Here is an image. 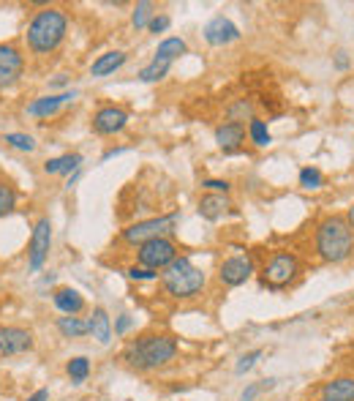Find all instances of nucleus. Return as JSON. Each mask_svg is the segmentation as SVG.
Returning <instances> with one entry per match:
<instances>
[{
	"instance_id": "nucleus-32",
	"label": "nucleus",
	"mask_w": 354,
	"mask_h": 401,
	"mask_svg": "<svg viewBox=\"0 0 354 401\" xmlns=\"http://www.w3.org/2000/svg\"><path fill=\"white\" fill-rule=\"evenodd\" d=\"M251 112H253L251 101H246V99H240L237 104H232V107H229V118H232V123H240V118H246V115H251Z\"/></svg>"
},
{
	"instance_id": "nucleus-18",
	"label": "nucleus",
	"mask_w": 354,
	"mask_h": 401,
	"mask_svg": "<svg viewBox=\"0 0 354 401\" xmlns=\"http://www.w3.org/2000/svg\"><path fill=\"white\" fill-rule=\"evenodd\" d=\"M322 399L354 401V376H332L322 385Z\"/></svg>"
},
{
	"instance_id": "nucleus-24",
	"label": "nucleus",
	"mask_w": 354,
	"mask_h": 401,
	"mask_svg": "<svg viewBox=\"0 0 354 401\" xmlns=\"http://www.w3.org/2000/svg\"><path fill=\"white\" fill-rule=\"evenodd\" d=\"M66 374H69V379H71L74 385H82V382L90 376V360H87L85 355H76V358H71V360L66 363Z\"/></svg>"
},
{
	"instance_id": "nucleus-21",
	"label": "nucleus",
	"mask_w": 354,
	"mask_h": 401,
	"mask_svg": "<svg viewBox=\"0 0 354 401\" xmlns=\"http://www.w3.org/2000/svg\"><path fill=\"white\" fill-rule=\"evenodd\" d=\"M79 167H82V156L79 153H66V156L44 161V172L47 175H71V172H79Z\"/></svg>"
},
{
	"instance_id": "nucleus-27",
	"label": "nucleus",
	"mask_w": 354,
	"mask_h": 401,
	"mask_svg": "<svg viewBox=\"0 0 354 401\" xmlns=\"http://www.w3.org/2000/svg\"><path fill=\"white\" fill-rule=\"evenodd\" d=\"M169 60H158V57H153V63H148L142 72H139V79L142 82H161L164 76L169 74Z\"/></svg>"
},
{
	"instance_id": "nucleus-7",
	"label": "nucleus",
	"mask_w": 354,
	"mask_h": 401,
	"mask_svg": "<svg viewBox=\"0 0 354 401\" xmlns=\"http://www.w3.org/2000/svg\"><path fill=\"white\" fill-rule=\"evenodd\" d=\"M177 257V246L169 240V238H155V240H148L136 249V259L142 268H150V271H164L175 262Z\"/></svg>"
},
{
	"instance_id": "nucleus-25",
	"label": "nucleus",
	"mask_w": 354,
	"mask_h": 401,
	"mask_svg": "<svg viewBox=\"0 0 354 401\" xmlns=\"http://www.w3.org/2000/svg\"><path fill=\"white\" fill-rule=\"evenodd\" d=\"M3 142H6L8 148L22 151V153H33L38 148V142H36L30 134H22V131H8V134H3Z\"/></svg>"
},
{
	"instance_id": "nucleus-37",
	"label": "nucleus",
	"mask_w": 354,
	"mask_h": 401,
	"mask_svg": "<svg viewBox=\"0 0 354 401\" xmlns=\"http://www.w3.org/2000/svg\"><path fill=\"white\" fill-rule=\"evenodd\" d=\"M128 327H131V317H128V314H120L118 322H115V336H126Z\"/></svg>"
},
{
	"instance_id": "nucleus-35",
	"label": "nucleus",
	"mask_w": 354,
	"mask_h": 401,
	"mask_svg": "<svg viewBox=\"0 0 354 401\" xmlns=\"http://www.w3.org/2000/svg\"><path fill=\"white\" fill-rule=\"evenodd\" d=\"M169 22H172V20H169L167 14H155V17H153V22L148 25V30H150V33H164V30L169 27Z\"/></svg>"
},
{
	"instance_id": "nucleus-23",
	"label": "nucleus",
	"mask_w": 354,
	"mask_h": 401,
	"mask_svg": "<svg viewBox=\"0 0 354 401\" xmlns=\"http://www.w3.org/2000/svg\"><path fill=\"white\" fill-rule=\"evenodd\" d=\"M57 330L66 336V339H82L90 333V325L79 317H57Z\"/></svg>"
},
{
	"instance_id": "nucleus-34",
	"label": "nucleus",
	"mask_w": 354,
	"mask_h": 401,
	"mask_svg": "<svg viewBox=\"0 0 354 401\" xmlns=\"http://www.w3.org/2000/svg\"><path fill=\"white\" fill-rule=\"evenodd\" d=\"M202 189L213 191V194H229L232 183H229V180H215V177H207V180H202Z\"/></svg>"
},
{
	"instance_id": "nucleus-16",
	"label": "nucleus",
	"mask_w": 354,
	"mask_h": 401,
	"mask_svg": "<svg viewBox=\"0 0 354 401\" xmlns=\"http://www.w3.org/2000/svg\"><path fill=\"white\" fill-rule=\"evenodd\" d=\"M215 142L224 153H234L246 142V125L243 123H224L215 128Z\"/></svg>"
},
{
	"instance_id": "nucleus-11",
	"label": "nucleus",
	"mask_w": 354,
	"mask_h": 401,
	"mask_svg": "<svg viewBox=\"0 0 354 401\" xmlns=\"http://www.w3.org/2000/svg\"><path fill=\"white\" fill-rule=\"evenodd\" d=\"M128 123V112L123 107H101L96 115H93V131L101 134V137H112V134H120Z\"/></svg>"
},
{
	"instance_id": "nucleus-2",
	"label": "nucleus",
	"mask_w": 354,
	"mask_h": 401,
	"mask_svg": "<svg viewBox=\"0 0 354 401\" xmlns=\"http://www.w3.org/2000/svg\"><path fill=\"white\" fill-rule=\"evenodd\" d=\"M66 30H69V17L55 8V6H47L44 11H38L30 25H27V47L36 52V55H50L60 47V41L66 39Z\"/></svg>"
},
{
	"instance_id": "nucleus-36",
	"label": "nucleus",
	"mask_w": 354,
	"mask_h": 401,
	"mask_svg": "<svg viewBox=\"0 0 354 401\" xmlns=\"http://www.w3.org/2000/svg\"><path fill=\"white\" fill-rule=\"evenodd\" d=\"M259 393H264V388H262V382H253V385H248L246 390H243V396H240V401H253Z\"/></svg>"
},
{
	"instance_id": "nucleus-42",
	"label": "nucleus",
	"mask_w": 354,
	"mask_h": 401,
	"mask_svg": "<svg viewBox=\"0 0 354 401\" xmlns=\"http://www.w3.org/2000/svg\"><path fill=\"white\" fill-rule=\"evenodd\" d=\"M346 222H349V226L354 229V205L349 208V213H346Z\"/></svg>"
},
{
	"instance_id": "nucleus-15",
	"label": "nucleus",
	"mask_w": 354,
	"mask_h": 401,
	"mask_svg": "<svg viewBox=\"0 0 354 401\" xmlns=\"http://www.w3.org/2000/svg\"><path fill=\"white\" fill-rule=\"evenodd\" d=\"M52 303H55V308L63 311L66 317H76V314L85 311V298H82V292L74 290V287H60V290H55Z\"/></svg>"
},
{
	"instance_id": "nucleus-13",
	"label": "nucleus",
	"mask_w": 354,
	"mask_h": 401,
	"mask_svg": "<svg viewBox=\"0 0 354 401\" xmlns=\"http://www.w3.org/2000/svg\"><path fill=\"white\" fill-rule=\"evenodd\" d=\"M33 350V333L25 327H0V352L3 355H22Z\"/></svg>"
},
{
	"instance_id": "nucleus-9",
	"label": "nucleus",
	"mask_w": 354,
	"mask_h": 401,
	"mask_svg": "<svg viewBox=\"0 0 354 401\" xmlns=\"http://www.w3.org/2000/svg\"><path fill=\"white\" fill-rule=\"evenodd\" d=\"M22 72H25V57L20 55V50L11 44H0V90L17 85Z\"/></svg>"
},
{
	"instance_id": "nucleus-39",
	"label": "nucleus",
	"mask_w": 354,
	"mask_h": 401,
	"mask_svg": "<svg viewBox=\"0 0 354 401\" xmlns=\"http://www.w3.org/2000/svg\"><path fill=\"white\" fill-rule=\"evenodd\" d=\"M335 66L344 72V69H349V57H346V52H338V57H335Z\"/></svg>"
},
{
	"instance_id": "nucleus-41",
	"label": "nucleus",
	"mask_w": 354,
	"mask_h": 401,
	"mask_svg": "<svg viewBox=\"0 0 354 401\" xmlns=\"http://www.w3.org/2000/svg\"><path fill=\"white\" fill-rule=\"evenodd\" d=\"M120 153H126V148H115V151H106V153H104V158H101V161H109L112 156H120Z\"/></svg>"
},
{
	"instance_id": "nucleus-28",
	"label": "nucleus",
	"mask_w": 354,
	"mask_h": 401,
	"mask_svg": "<svg viewBox=\"0 0 354 401\" xmlns=\"http://www.w3.org/2000/svg\"><path fill=\"white\" fill-rule=\"evenodd\" d=\"M248 137H251V142L256 148H267L270 142H273V137H270V128L264 121H259V118H251V125H248Z\"/></svg>"
},
{
	"instance_id": "nucleus-5",
	"label": "nucleus",
	"mask_w": 354,
	"mask_h": 401,
	"mask_svg": "<svg viewBox=\"0 0 354 401\" xmlns=\"http://www.w3.org/2000/svg\"><path fill=\"white\" fill-rule=\"evenodd\" d=\"M177 213H169V216H158V219H145V222H136V224H128L120 238L126 243H134V246H142L148 240H155V238H169L177 226Z\"/></svg>"
},
{
	"instance_id": "nucleus-40",
	"label": "nucleus",
	"mask_w": 354,
	"mask_h": 401,
	"mask_svg": "<svg viewBox=\"0 0 354 401\" xmlns=\"http://www.w3.org/2000/svg\"><path fill=\"white\" fill-rule=\"evenodd\" d=\"M66 82H69V76H66V74H57V76H55V79L50 82V85H52V88H63Z\"/></svg>"
},
{
	"instance_id": "nucleus-30",
	"label": "nucleus",
	"mask_w": 354,
	"mask_h": 401,
	"mask_svg": "<svg viewBox=\"0 0 354 401\" xmlns=\"http://www.w3.org/2000/svg\"><path fill=\"white\" fill-rule=\"evenodd\" d=\"M322 183H325V177H322V172H319L316 167H303V170H300V186H303V189L313 191V189H319Z\"/></svg>"
},
{
	"instance_id": "nucleus-12",
	"label": "nucleus",
	"mask_w": 354,
	"mask_h": 401,
	"mask_svg": "<svg viewBox=\"0 0 354 401\" xmlns=\"http://www.w3.org/2000/svg\"><path fill=\"white\" fill-rule=\"evenodd\" d=\"M204 41L213 44V47H224V44H232L240 39V27L234 25L227 17H213L202 30Z\"/></svg>"
},
{
	"instance_id": "nucleus-10",
	"label": "nucleus",
	"mask_w": 354,
	"mask_h": 401,
	"mask_svg": "<svg viewBox=\"0 0 354 401\" xmlns=\"http://www.w3.org/2000/svg\"><path fill=\"white\" fill-rule=\"evenodd\" d=\"M253 276V262L251 257H229L221 262V268H218V281L224 284V287H240V284H246L248 278Z\"/></svg>"
},
{
	"instance_id": "nucleus-20",
	"label": "nucleus",
	"mask_w": 354,
	"mask_h": 401,
	"mask_svg": "<svg viewBox=\"0 0 354 401\" xmlns=\"http://www.w3.org/2000/svg\"><path fill=\"white\" fill-rule=\"evenodd\" d=\"M87 325H90V333H93V339H96L99 344H109V341H112L115 327H112L109 314L104 311L101 306H96V308H93V317L87 320Z\"/></svg>"
},
{
	"instance_id": "nucleus-31",
	"label": "nucleus",
	"mask_w": 354,
	"mask_h": 401,
	"mask_svg": "<svg viewBox=\"0 0 354 401\" xmlns=\"http://www.w3.org/2000/svg\"><path fill=\"white\" fill-rule=\"evenodd\" d=\"M262 358V350H251V352H246L240 360H237V366H234V374H248L253 366H256V360Z\"/></svg>"
},
{
	"instance_id": "nucleus-14",
	"label": "nucleus",
	"mask_w": 354,
	"mask_h": 401,
	"mask_svg": "<svg viewBox=\"0 0 354 401\" xmlns=\"http://www.w3.org/2000/svg\"><path fill=\"white\" fill-rule=\"evenodd\" d=\"M74 99H76L74 90H66V93H57V96H41V99L27 104V115H33V118H50L63 104H69V101Z\"/></svg>"
},
{
	"instance_id": "nucleus-4",
	"label": "nucleus",
	"mask_w": 354,
	"mask_h": 401,
	"mask_svg": "<svg viewBox=\"0 0 354 401\" xmlns=\"http://www.w3.org/2000/svg\"><path fill=\"white\" fill-rule=\"evenodd\" d=\"M161 284L167 290L169 298L175 301H191L204 290V273L188 259V257H177L169 268H164Z\"/></svg>"
},
{
	"instance_id": "nucleus-29",
	"label": "nucleus",
	"mask_w": 354,
	"mask_h": 401,
	"mask_svg": "<svg viewBox=\"0 0 354 401\" xmlns=\"http://www.w3.org/2000/svg\"><path fill=\"white\" fill-rule=\"evenodd\" d=\"M17 208V189L8 180H0V219Z\"/></svg>"
},
{
	"instance_id": "nucleus-19",
	"label": "nucleus",
	"mask_w": 354,
	"mask_h": 401,
	"mask_svg": "<svg viewBox=\"0 0 354 401\" xmlns=\"http://www.w3.org/2000/svg\"><path fill=\"white\" fill-rule=\"evenodd\" d=\"M128 60L126 52L115 50V52H104V55H99L96 60H93V66H90V74L93 76H109L115 74L118 69H123V63Z\"/></svg>"
},
{
	"instance_id": "nucleus-26",
	"label": "nucleus",
	"mask_w": 354,
	"mask_h": 401,
	"mask_svg": "<svg viewBox=\"0 0 354 401\" xmlns=\"http://www.w3.org/2000/svg\"><path fill=\"white\" fill-rule=\"evenodd\" d=\"M153 17H155V3H150V0H139L136 8H134V14H131V25L136 27V30H142V27L150 25Z\"/></svg>"
},
{
	"instance_id": "nucleus-22",
	"label": "nucleus",
	"mask_w": 354,
	"mask_h": 401,
	"mask_svg": "<svg viewBox=\"0 0 354 401\" xmlns=\"http://www.w3.org/2000/svg\"><path fill=\"white\" fill-rule=\"evenodd\" d=\"M188 52V44L183 41V39H177V36H169V39H164L161 44H158V50H155V57L158 60H175L180 55H185Z\"/></svg>"
},
{
	"instance_id": "nucleus-38",
	"label": "nucleus",
	"mask_w": 354,
	"mask_h": 401,
	"mask_svg": "<svg viewBox=\"0 0 354 401\" xmlns=\"http://www.w3.org/2000/svg\"><path fill=\"white\" fill-rule=\"evenodd\" d=\"M25 401H50V390H47V388H41V390H36L33 396H27Z\"/></svg>"
},
{
	"instance_id": "nucleus-43",
	"label": "nucleus",
	"mask_w": 354,
	"mask_h": 401,
	"mask_svg": "<svg viewBox=\"0 0 354 401\" xmlns=\"http://www.w3.org/2000/svg\"><path fill=\"white\" fill-rule=\"evenodd\" d=\"M316 401H330V399H316Z\"/></svg>"
},
{
	"instance_id": "nucleus-8",
	"label": "nucleus",
	"mask_w": 354,
	"mask_h": 401,
	"mask_svg": "<svg viewBox=\"0 0 354 401\" xmlns=\"http://www.w3.org/2000/svg\"><path fill=\"white\" fill-rule=\"evenodd\" d=\"M52 246V222L47 216H41L36 226H33V235H30V251H27V271L36 273L41 271V265L47 262V254Z\"/></svg>"
},
{
	"instance_id": "nucleus-33",
	"label": "nucleus",
	"mask_w": 354,
	"mask_h": 401,
	"mask_svg": "<svg viewBox=\"0 0 354 401\" xmlns=\"http://www.w3.org/2000/svg\"><path fill=\"white\" fill-rule=\"evenodd\" d=\"M128 276L136 278V281H155V278H158V271L142 268V265H131V268H128Z\"/></svg>"
},
{
	"instance_id": "nucleus-17",
	"label": "nucleus",
	"mask_w": 354,
	"mask_h": 401,
	"mask_svg": "<svg viewBox=\"0 0 354 401\" xmlns=\"http://www.w3.org/2000/svg\"><path fill=\"white\" fill-rule=\"evenodd\" d=\"M229 208H232V202L227 200V194H204L197 210H199L204 222H218V219L227 216Z\"/></svg>"
},
{
	"instance_id": "nucleus-1",
	"label": "nucleus",
	"mask_w": 354,
	"mask_h": 401,
	"mask_svg": "<svg viewBox=\"0 0 354 401\" xmlns=\"http://www.w3.org/2000/svg\"><path fill=\"white\" fill-rule=\"evenodd\" d=\"M175 355V336H169V333H148V336H139L136 341L128 344L126 352H123V360L136 372H155V369H164L167 363H172Z\"/></svg>"
},
{
	"instance_id": "nucleus-6",
	"label": "nucleus",
	"mask_w": 354,
	"mask_h": 401,
	"mask_svg": "<svg viewBox=\"0 0 354 401\" xmlns=\"http://www.w3.org/2000/svg\"><path fill=\"white\" fill-rule=\"evenodd\" d=\"M300 273V262L292 251H278L270 257V262L262 268V284L270 290H283L289 287Z\"/></svg>"
},
{
	"instance_id": "nucleus-3",
	"label": "nucleus",
	"mask_w": 354,
	"mask_h": 401,
	"mask_svg": "<svg viewBox=\"0 0 354 401\" xmlns=\"http://www.w3.org/2000/svg\"><path fill=\"white\" fill-rule=\"evenodd\" d=\"M316 251L325 262H346L354 254V232L344 216H330L316 229Z\"/></svg>"
}]
</instances>
